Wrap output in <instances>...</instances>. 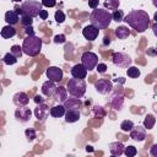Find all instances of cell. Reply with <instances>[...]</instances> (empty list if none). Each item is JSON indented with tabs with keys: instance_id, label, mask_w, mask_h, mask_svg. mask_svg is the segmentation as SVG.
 Masks as SVG:
<instances>
[{
	"instance_id": "cell-1",
	"label": "cell",
	"mask_w": 157,
	"mask_h": 157,
	"mask_svg": "<svg viewBox=\"0 0 157 157\" xmlns=\"http://www.w3.org/2000/svg\"><path fill=\"white\" fill-rule=\"evenodd\" d=\"M123 21L139 33L145 32L150 25V17L144 10H131L126 16H124Z\"/></svg>"
},
{
	"instance_id": "cell-2",
	"label": "cell",
	"mask_w": 157,
	"mask_h": 157,
	"mask_svg": "<svg viewBox=\"0 0 157 157\" xmlns=\"http://www.w3.org/2000/svg\"><path fill=\"white\" fill-rule=\"evenodd\" d=\"M113 21L112 13L107 9H94L90 15V22L98 29H105Z\"/></svg>"
},
{
	"instance_id": "cell-3",
	"label": "cell",
	"mask_w": 157,
	"mask_h": 157,
	"mask_svg": "<svg viewBox=\"0 0 157 157\" xmlns=\"http://www.w3.org/2000/svg\"><path fill=\"white\" fill-rule=\"evenodd\" d=\"M22 49L23 53L29 55V56H36L40 53L42 49V39L37 36H27L23 39L22 43Z\"/></svg>"
},
{
	"instance_id": "cell-4",
	"label": "cell",
	"mask_w": 157,
	"mask_h": 157,
	"mask_svg": "<svg viewBox=\"0 0 157 157\" xmlns=\"http://www.w3.org/2000/svg\"><path fill=\"white\" fill-rule=\"evenodd\" d=\"M66 88H67V92H69L72 97L81 98V97H83V94L86 93V82H85L83 78L72 77V78H70V80L67 81Z\"/></svg>"
},
{
	"instance_id": "cell-5",
	"label": "cell",
	"mask_w": 157,
	"mask_h": 157,
	"mask_svg": "<svg viewBox=\"0 0 157 157\" xmlns=\"http://www.w3.org/2000/svg\"><path fill=\"white\" fill-rule=\"evenodd\" d=\"M21 15H27L31 17H37L39 16L40 11L43 10V4L36 0H28L22 2L21 5Z\"/></svg>"
},
{
	"instance_id": "cell-6",
	"label": "cell",
	"mask_w": 157,
	"mask_h": 157,
	"mask_svg": "<svg viewBox=\"0 0 157 157\" xmlns=\"http://www.w3.org/2000/svg\"><path fill=\"white\" fill-rule=\"evenodd\" d=\"M112 61L115 66L118 67H121V69H126L131 65L132 63V59L126 54V53H123V52H117L113 54L112 56Z\"/></svg>"
},
{
	"instance_id": "cell-7",
	"label": "cell",
	"mask_w": 157,
	"mask_h": 157,
	"mask_svg": "<svg viewBox=\"0 0 157 157\" xmlns=\"http://www.w3.org/2000/svg\"><path fill=\"white\" fill-rule=\"evenodd\" d=\"M81 64L87 69V71H92L98 64L97 54H94L93 52H85L81 55Z\"/></svg>"
},
{
	"instance_id": "cell-8",
	"label": "cell",
	"mask_w": 157,
	"mask_h": 157,
	"mask_svg": "<svg viewBox=\"0 0 157 157\" xmlns=\"http://www.w3.org/2000/svg\"><path fill=\"white\" fill-rule=\"evenodd\" d=\"M94 88L101 94H108L113 90V82L107 78H99L94 82Z\"/></svg>"
},
{
	"instance_id": "cell-9",
	"label": "cell",
	"mask_w": 157,
	"mask_h": 157,
	"mask_svg": "<svg viewBox=\"0 0 157 157\" xmlns=\"http://www.w3.org/2000/svg\"><path fill=\"white\" fill-rule=\"evenodd\" d=\"M50 114V109L45 103H39L36 108H34V115L38 119V121H45V119L48 118V115Z\"/></svg>"
},
{
	"instance_id": "cell-10",
	"label": "cell",
	"mask_w": 157,
	"mask_h": 157,
	"mask_svg": "<svg viewBox=\"0 0 157 157\" xmlns=\"http://www.w3.org/2000/svg\"><path fill=\"white\" fill-rule=\"evenodd\" d=\"M45 74H47V77L54 82H59L63 80V70L59 69L58 66H49Z\"/></svg>"
},
{
	"instance_id": "cell-11",
	"label": "cell",
	"mask_w": 157,
	"mask_h": 157,
	"mask_svg": "<svg viewBox=\"0 0 157 157\" xmlns=\"http://www.w3.org/2000/svg\"><path fill=\"white\" fill-rule=\"evenodd\" d=\"M31 115H32V112L28 107H20L15 110V118L22 123H26L31 119Z\"/></svg>"
},
{
	"instance_id": "cell-12",
	"label": "cell",
	"mask_w": 157,
	"mask_h": 157,
	"mask_svg": "<svg viewBox=\"0 0 157 157\" xmlns=\"http://www.w3.org/2000/svg\"><path fill=\"white\" fill-rule=\"evenodd\" d=\"M130 137L134 140V141H137V142H141L146 139V128L145 126H134L130 131Z\"/></svg>"
},
{
	"instance_id": "cell-13",
	"label": "cell",
	"mask_w": 157,
	"mask_h": 157,
	"mask_svg": "<svg viewBox=\"0 0 157 157\" xmlns=\"http://www.w3.org/2000/svg\"><path fill=\"white\" fill-rule=\"evenodd\" d=\"M98 33H99V29L93 25H88L82 29V36L88 40H94L98 37Z\"/></svg>"
},
{
	"instance_id": "cell-14",
	"label": "cell",
	"mask_w": 157,
	"mask_h": 157,
	"mask_svg": "<svg viewBox=\"0 0 157 157\" xmlns=\"http://www.w3.org/2000/svg\"><path fill=\"white\" fill-rule=\"evenodd\" d=\"M55 90H56V85L54 81L48 80L42 85V93L47 97H52L55 94Z\"/></svg>"
},
{
	"instance_id": "cell-15",
	"label": "cell",
	"mask_w": 157,
	"mask_h": 157,
	"mask_svg": "<svg viewBox=\"0 0 157 157\" xmlns=\"http://www.w3.org/2000/svg\"><path fill=\"white\" fill-rule=\"evenodd\" d=\"M71 76L76 78H85L87 75V69L82 64H76L71 67Z\"/></svg>"
},
{
	"instance_id": "cell-16",
	"label": "cell",
	"mask_w": 157,
	"mask_h": 157,
	"mask_svg": "<svg viewBox=\"0 0 157 157\" xmlns=\"http://www.w3.org/2000/svg\"><path fill=\"white\" fill-rule=\"evenodd\" d=\"M124 150H125V146L120 141H114L109 144V151L113 156H121L124 153Z\"/></svg>"
},
{
	"instance_id": "cell-17",
	"label": "cell",
	"mask_w": 157,
	"mask_h": 157,
	"mask_svg": "<svg viewBox=\"0 0 157 157\" xmlns=\"http://www.w3.org/2000/svg\"><path fill=\"white\" fill-rule=\"evenodd\" d=\"M28 102H29V98L25 92H17L13 96V103L17 107H25L28 104Z\"/></svg>"
},
{
	"instance_id": "cell-18",
	"label": "cell",
	"mask_w": 157,
	"mask_h": 157,
	"mask_svg": "<svg viewBox=\"0 0 157 157\" xmlns=\"http://www.w3.org/2000/svg\"><path fill=\"white\" fill-rule=\"evenodd\" d=\"M64 105L66 109H78L82 107V101L77 97H72V98H67L64 102Z\"/></svg>"
},
{
	"instance_id": "cell-19",
	"label": "cell",
	"mask_w": 157,
	"mask_h": 157,
	"mask_svg": "<svg viewBox=\"0 0 157 157\" xmlns=\"http://www.w3.org/2000/svg\"><path fill=\"white\" fill-rule=\"evenodd\" d=\"M80 110L78 109H66L65 113V121L66 123H76L80 119Z\"/></svg>"
},
{
	"instance_id": "cell-20",
	"label": "cell",
	"mask_w": 157,
	"mask_h": 157,
	"mask_svg": "<svg viewBox=\"0 0 157 157\" xmlns=\"http://www.w3.org/2000/svg\"><path fill=\"white\" fill-rule=\"evenodd\" d=\"M20 20V15L16 10H10V11H6L5 12V21L9 23V25H16Z\"/></svg>"
},
{
	"instance_id": "cell-21",
	"label": "cell",
	"mask_w": 157,
	"mask_h": 157,
	"mask_svg": "<svg viewBox=\"0 0 157 157\" xmlns=\"http://www.w3.org/2000/svg\"><path fill=\"white\" fill-rule=\"evenodd\" d=\"M112 107L115 109V110H120L123 104H124V94L123 93H115L113 97H112V102H110Z\"/></svg>"
},
{
	"instance_id": "cell-22",
	"label": "cell",
	"mask_w": 157,
	"mask_h": 157,
	"mask_svg": "<svg viewBox=\"0 0 157 157\" xmlns=\"http://www.w3.org/2000/svg\"><path fill=\"white\" fill-rule=\"evenodd\" d=\"M66 113V108L64 104H58L50 108V115L53 118H63Z\"/></svg>"
},
{
	"instance_id": "cell-23",
	"label": "cell",
	"mask_w": 157,
	"mask_h": 157,
	"mask_svg": "<svg viewBox=\"0 0 157 157\" xmlns=\"http://www.w3.org/2000/svg\"><path fill=\"white\" fill-rule=\"evenodd\" d=\"M55 99H58L59 102L64 103L67 99V88H65L64 86H59L55 90V94H54Z\"/></svg>"
},
{
	"instance_id": "cell-24",
	"label": "cell",
	"mask_w": 157,
	"mask_h": 157,
	"mask_svg": "<svg viewBox=\"0 0 157 157\" xmlns=\"http://www.w3.org/2000/svg\"><path fill=\"white\" fill-rule=\"evenodd\" d=\"M115 36L118 39H126L130 36V29L126 26H119L115 28Z\"/></svg>"
},
{
	"instance_id": "cell-25",
	"label": "cell",
	"mask_w": 157,
	"mask_h": 157,
	"mask_svg": "<svg viewBox=\"0 0 157 157\" xmlns=\"http://www.w3.org/2000/svg\"><path fill=\"white\" fill-rule=\"evenodd\" d=\"M15 34H16V29L12 25H7V26L2 27V29H1V37L2 38L9 39V38H12Z\"/></svg>"
},
{
	"instance_id": "cell-26",
	"label": "cell",
	"mask_w": 157,
	"mask_h": 157,
	"mask_svg": "<svg viewBox=\"0 0 157 157\" xmlns=\"http://www.w3.org/2000/svg\"><path fill=\"white\" fill-rule=\"evenodd\" d=\"M155 123H156V118H155L152 114H147V115L145 117V119H144V126H145L147 130L152 129V128L155 126Z\"/></svg>"
},
{
	"instance_id": "cell-27",
	"label": "cell",
	"mask_w": 157,
	"mask_h": 157,
	"mask_svg": "<svg viewBox=\"0 0 157 157\" xmlns=\"http://www.w3.org/2000/svg\"><path fill=\"white\" fill-rule=\"evenodd\" d=\"M103 5H104V9H108V10H118V7L120 5V0H104Z\"/></svg>"
},
{
	"instance_id": "cell-28",
	"label": "cell",
	"mask_w": 157,
	"mask_h": 157,
	"mask_svg": "<svg viewBox=\"0 0 157 157\" xmlns=\"http://www.w3.org/2000/svg\"><path fill=\"white\" fill-rule=\"evenodd\" d=\"M4 63L6 64V65H13V64H16L17 63V56H15L11 52L10 53H7V54H5L4 55Z\"/></svg>"
},
{
	"instance_id": "cell-29",
	"label": "cell",
	"mask_w": 157,
	"mask_h": 157,
	"mask_svg": "<svg viewBox=\"0 0 157 157\" xmlns=\"http://www.w3.org/2000/svg\"><path fill=\"white\" fill-rule=\"evenodd\" d=\"M126 74L129 77L131 78H137L140 76V70L136 67V66H129L128 70H126Z\"/></svg>"
},
{
	"instance_id": "cell-30",
	"label": "cell",
	"mask_w": 157,
	"mask_h": 157,
	"mask_svg": "<svg viewBox=\"0 0 157 157\" xmlns=\"http://www.w3.org/2000/svg\"><path fill=\"white\" fill-rule=\"evenodd\" d=\"M134 126H135V125H134L132 120H123L121 124H120V129H121L123 131H125V132L131 131V129H132Z\"/></svg>"
},
{
	"instance_id": "cell-31",
	"label": "cell",
	"mask_w": 157,
	"mask_h": 157,
	"mask_svg": "<svg viewBox=\"0 0 157 157\" xmlns=\"http://www.w3.org/2000/svg\"><path fill=\"white\" fill-rule=\"evenodd\" d=\"M33 17L31 16H27V15H21L20 16V20H21V25L25 26V27H28V26H32L33 23Z\"/></svg>"
},
{
	"instance_id": "cell-32",
	"label": "cell",
	"mask_w": 157,
	"mask_h": 157,
	"mask_svg": "<svg viewBox=\"0 0 157 157\" xmlns=\"http://www.w3.org/2000/svg\"><path fill=\"white\" fill-rule=\"evenodd\" d=\"M93 114L96 118H104L105 117V110L101 105H94L93 107Z\"/></svg>"
},
{
	"instance_id": "cell-33",
	"label": "cell",
	"mask_w": 157,
	"mask_h": 157,
	"mask_svg": "<svg viewBox=\"0 0 157 157\" xmlns=\"http://www.w3.org/2000/svg\"><path fill=\"white\" fill-rule=\"evenodd\" d=\"M112 17H113V21L115 22H120L124 20V12L121 10H114L112 12Z\"/></svg>"
},
{
	"instance_id": "cell-34",
	"label": "cell",
	"mask_w": 157,
	"mask_h": 157,
	"mask_svg": "<svg viewBox=\"0 0 157 157\" xmlns=\"http://www.w3.org/2000/svg\"><path fill=\"white\" fill-rule=\"evenodd\" d=\"M124 153H125L128 157H134V156H136L137 150H136V147H135V146H128V147H125Z\"/></svg>"
},
{
	"instance_id": "cell-35",
	"label": "cell",
	"mask_w": 157,
	"mask_h": 157,
	"mask_svg": "<svg viewBox=\"0 0 157 157\" xmlns=\"http://www.w3.org/2000/svg\"><path fill=\"white\" fill-rule=\"evenodd\" d=\"M54 18L58 23H63L65 21V13L61 11V10H58L55 11V15H54Z\"/></svg>"
},
{
	"instance_id": "cell-36",
	"label": "cell",
	"mask_w": 157,
	"mask_h": 157,
	"mask_svg": "<svg viewBox=\"0 0 157 157\" xmlns=\"http://www.w3.org/2000/svg\"><path fill=\"white\" fill-rule=\"evenodd\" d=\"M22 52H23V49H22V47H20V45H12L11 47V53L15 55V56H17V58H20L21 55H22Z\"/></svg>"
},
{
	"instance_id": "cell-37",
	"label": "cell",
	"mask_w": 157,
	"mask_h": 157,
	"mask_svg": "<svg viewBox=\"0 0 157 157\" xmlns=\"http://www.w3.org/2000/svg\"><path fill=\"white\" fill-rule=\"evenodd\" d=\"M25 134H26V137L28 139V141H33V140L37 137V132H36V130H33V129H26Z\"/></svg>"
},
{
	"instance_id": "cell-38",
	"label": "cell",
	"mask_w": 157,
	"mask_h": 157,
	"mask_svg": "<svg viewBox=\"0 0 157 157\" xmlns=\"http://www.w3.org/2000/svg\"><path fill=\"white\" fill-rule=\"evenodd\" d=\"M107 65L105 64H103V63H98L97 64V66H96V70L99 72V74H104L105 71H107Z\"/></svg>"
},
{
	"instance_id": "cell-39",
	"label": "cell",
	"mask_w": 157,
	"mask_h": 157,
	"mask_svg": "<svg viewBox=\"0 0 157 157\" xmlns=\"http://www.w3.org/2000/svg\"><path fill=\"white\" fill-rule=\"evenodd\" d=\"M65 40H66L65 34H56V36L54 37V42L58 43V44H61V43H64Z\"/></svg>"
},
{
	"instance_id": "cell-40",
	"label": "cell",
	"mask_w": 157,
	"mask_h": 157,
	"mask_svg": "<svg viewBox=\"0 0 157 157\" xmlns=\"http://www.w3.org/2000/svg\"><path fill=\"white\" fill-rule=\"evenodd\" d=\"M40 2H42L43 6H45V7H54L55 4H56V0H42Z\"/></svg>"
},
{
	"instance_id": "cell-41",
	"label": "cell",
	"mask_w": 157,
	"mask_h": 157,
	"mask_svg": "<svg viewBox=\"0 0 157 157\" xmlns=\"http://www.w3.org/2000/svg\"><path fill=\"white\" fill-rule=\"evenodd\" d=\"M98 4H99V0H88V6L93 10L98 7Z\"/></svg>"
},
{
	"instance_id": "cell-42",
	"label": "cell",
	"mask_w": 157,
	"mask_h": 157,
	"mask_svg": "<svg viewBox=\"0 0 157 157\" xmlns=\"http://www.w3.org/2000/svg\"><path fill=\"white\" fill-rule=\"evenodd\" d=\"M150 155L153 157H157V144H153L150 148Z\"/></svg>"
},
{
	"instance_id": "cell-43",
	"label": "cell",
	"mask_w": 157,
	"mask_h": 157,
	"mask_svg": "<svg viewBox=\"0 0 157 157\" xmlns=\"http://www.w3.org/2000/svg\"><path fill=\"white\" fill-rule=\"evenodd\" d=\"M26 33H27V36H34V31H33V27L32 26H28V27H26Z\"/></svg>"
},
{
	"instance_id": "cell-44",
	"label": "cell",
	"mask_w": 157,
	"mask_h": 157,
	"mask_svg": "<svg viewBox=\"0 0 157 157\" xmlns=\"http://www.w3.org/2000/svg\"><path fill=\"white\" fill-rule=\"evenodd\" d=\"M39 17H40L42 20H47V17H48V11H47V10H42L40 13H39Z\"/></svg>"
},
{
	"instance_id": "cell-45",
	"label": "cell",
	"mask_w": 157,
	"mask_h": 157,
	"mask_svg": "<svg viewBox=\"0 0 157 157\" xmlns=\"http://www.w3.org/2000/svg\"><path fill=\"white\" fill-rule=\"evenodd\" d=\"M34 102H36L37 104H39V103H43V97H42V96H39V94H37V96L34 97Z\"/></svg>"
},
{
	"instance_id": "cell-46",
	"label": "cell",
	"mask_w": 157,
	"mask_h": 157,
	"mask_svg": "<svg viewBox=\"0 0 157 157\" xmlns=\"http://www.w3.org/2000/svg\"><path fill=\"white\" fill-rule=\"evenodd\" d=\"M147 54H148V55H156L157 52H156V49H153V48H148V49H147Z\"/></svg>"
},
{
	"instance_id": "cell-47",
	"label": "cell",
	"mask_w": 157,
	"mask_h": 157,
	"mask_svg": "<svg viewBox=\"0 0 157 157\" xmlns=\"http://www.w3.org/2000/svg\"><path fill=\"white\" fill-rule=\"evenodd\" d=\"M152 32H153V34L157 37V22H155V23L152 25Z\"/></svg>"
},
{
	"instance_id": "cell-48",
	"label": "cell",
	"mask_w": 157,
	"mask_h": 157,
	"mask_svg": "<svg viewBox=\"0 0 157 157\" xmlns=\"http://www.w3.org/2000/svg\"><path fill=\"white\" fill-rule=\"evenodd\" d=\"M110 43V38L109 37H105L104 38V44H109Z\"/></svg>"
},
{
	"instance_id": "cell-49",
	"label": "cell",
	"mask_w": 157,
	"mask_h": 157,
	"mask_svg": "<svg viewBox=\"0 0 157 157\" xmlns=\"http://www.w3.org/2000/svg\"><path fill=\"white\" fill-rule=\"evenodd\" d=\"M152 4H153L155 7H157V0H152Z\"/></svg>"
},
{
	"instance_id": "cell-50",
	"label": "cell",
	"mask_w": 157,
	"mask_h": 157,
	"mask_svg": "<svg viewBox=\"0 0 157 157\" xmlns=\"http://www.w3.org/2000/svg\"><path fill=\"white\" fill-rule=\"evenodd\" d=\"M155 21H156V22H157V12H156V13H155Z\"/></svg>"
},
{
	"instance_id": "cell-51",
	"label": "cell",
	"mask_w": 157,
	"mask_h": 157,
	"mask_svg": "<svg viewBox=\"0 0 157 157\" xmlns=\"http://www.w3.org/2000/svg\"><path fill=\"white\" fill-rule=\"evenodd\" d=\"M13 2H18V1H22V0H12Z\"/></svg>"
},
{
	"instance_id": "cell-52",
	"label": "cell",
	"mask_w": 157,
	"mask_h": 157,
	"mask_svg": "<svg viewBox=\"0 0 157 157\" xmlns=\"http://www.w3.org/2000/svg\"><path fill=\"white\" fill-rule=\"evenodd\" d=\"M156 52H157V44H156Z\"/></svg>"
}]
</instances>
